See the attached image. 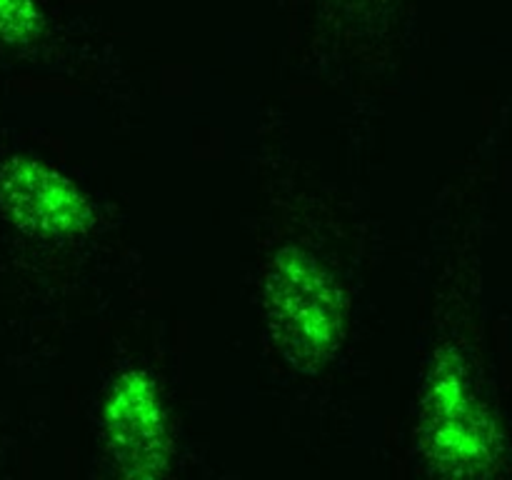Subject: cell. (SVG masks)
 <instances>
[{
    "label": "cell",
    "instance_id": "obj_1",
    "mask_svg": "<svg viewBox=\"0 0 512 480\" xmlns=\"http://www.w3.org/2000/svg\"><path fill=\"white\" fill-rule=\"evenodd\" d=\"M265 305L275 340L290 360L318 365L343 333V300L338 285L313 255L280 250L265 280Z\"/></svg>",
    "mask_w": 512,
    "mask_h": 480
},
{
    "label": "cell",
    "instance_id": "obj_2",
    "mask_svg": "<svg viewBox=\"0 0 512 480\" xmlns=\"http://www.w3.org/2000/svg\"><path fill=\"white\" fill-rule=\"evenodd\" d=\"M105 440L113 463L125 475H158L168 465L163 405L145 375L125 373L113 385L105 403Z\"/></svg>",
    "mask_w": 512,
    "mask_h": 480
},
{
    "label": "cell",
    "instance_id": "obj_3",
    "mask_svg": "<svg viewBox=\"0 0 512 480\" xmlns=\"http://www.w3.org/2000/svg\"><path fill=\"white\" fill-rule=\"evenodd\" d=\"M0 203L18 228L45 238L78 233L90 218L88 203L68 178L28 158L0 168Z\"/></svg>",
    "mask_w": 512,
    "mask_h": 480
},
{
    "label": "cell",
    "instance_id": "obj_4",
    "mask_svg": "<svg viewBox=\"0 0 512 480\" xmlns=\"http://www.w3.org/2000/svg\"><path fill=\"white\" fill-rule=\"evenodd\" d=\"M428 445L438 458L458 463L478 453V428L470 420L458 375L440 365L428 395Z\"/></svg>",
    "mask_w": 512,
    "mask_h": 480
},
{
    "label": "cell",
    "instance_id": "obj_5",
    "mask_svg": "<svg viewBox=\"0 0 512 480\" xmlns=\"http://www.w3.org/2000/svg\"><path fill=\"white\" fill-rule=\"evenodd\" d=\"M38 28L40 13L33 0H0V40H28Z\"/></svg>",
    "mask_w": 512,
    "mask_h": 480
}]
</instances>
